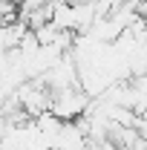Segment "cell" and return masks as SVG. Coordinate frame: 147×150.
I'll return each mask as SVG.
<instances>
[{"label": "cell", "mask_w": 147, "mask_h": 150, "mask_svg": "<svg viewBox=\"0 0 147 150\" xmlns=\"http://www.w3.org/2000/svg\"><path fill=\"white\" fill-rule=\"evenodd\" d=\"M92 95L84 90V87H64V90H52V107L49 110L55 112L58 118H64V121H75V118H81L87 107H90Z\"/></svg>", "instance_id": "6da1fadb"}, {"label": "cell", "mask_w": 147, "mask_h": 150, "mask_svg": "<svg viewBox=\"0 0 147 150\" xmlns=\"http://www.w3.org/2000/svg\"><path fill=\"white\" fill-rule=\"evenodd\" d=\"M6 130H9V118H6V115H0V139L6 136Z\"/></svg>", "instance_id": "7a4b0ae2"}, {"label": "cell", "mask_w": 147, "mask_h": 150, "mask_svg": "<svg viewBox=\"0 0 147 150\" xmlns=\"http://www.w3.org/2000/svg\"><path fill=\"white\" fill-rule=\"evenodd\" d=\"M46 150H55V147H46Z\"/></svg>", "instance_id": "3957f363"}]
</instances>
